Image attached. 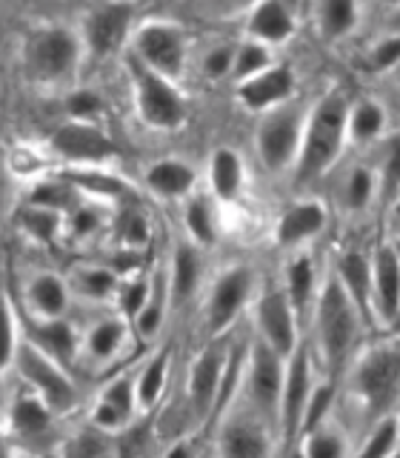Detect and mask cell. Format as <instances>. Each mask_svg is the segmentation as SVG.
Wrapping results in <instances>:
<instances>
[{
	"mask_svg": "<svg viewBox=\"0 0 400 458\" xmlns=\"http://www.w3.org/2000/svg\"><path fill=\"white\" fill-rule=\"evenodd\" d=\"M26 226H29V233L38 238H52V233L57 229V215L52 209L32 207L26 212Z\"/></svg>",
	"mask_w": 400,
	"mask_h": 458,
	"instance_id": "obj_41",
	"label": "cell"
},
{
	"mask_svg": "<svg viewBox=\"0 0 400 458\" xmlns=\"http://www.w3.org/2000/svg\"><path fill=\"white\" fill-rule=\"evenodd\" d=\"M249 393L254 404L263 412H275L280 404V386H283V369H280V355L269 347V344H257L252 350V364H249Z\"/></svg>",
	"mask_w": 400,
	"mask_h": 458,
	"instance_id": "obj_9",
	"label": "cell"
},
{
	"mask_svg": "<svg viewBox=\"0 0 400 458\" xmlns=\"http://www.w3.org/2000/svg\"><path fill=\"white\" fill-rule=\"evenodd\" d=\"M71 181H78L80 186H92L95 192H106V195H114L121 192V183L114 178H100V175H89V172H80V175H71Z\"/></svg>",
	"mask_w": 400,
	"mask_h": 458,
	"instance_id": "obj_48",
	"label": "cell"
},
{
	"mask_svg": "<svg viewBox=\"0 0 400 458\" xmlns=\"http://www.w3.org/2000/svg\"><path fill=\"white\" fill-rule=\"evenodd\" d=\"M400 267H397V255L392 250H380L375 258V267H371V295H375V304L383 315V321H395L397 318V307H400Z\"/></svg>",
	"mask_w": 400,
	"mask_h": 458,
	"instance_id": "obj_16",
	"label": "cell"
},
{
	"mask_svg": "<svg viewBox=\"0 0 400 458\" xmlns=\"http://www.w3.org/2000/svg\"><path fill=\"white\" fill-rule=\"evenodd\" d=\"M269 66V52L263 43H243L240 49H235V57H232V75H238L240 81H246L257 72H263Z\"/></svg>",
	"mask_w": 400,
	"mask_h": 458,
	"instance_id": "obj_31",
	"label": "cell"
},
{
	"mask_svg": "<svg viewBox=\"0 0 400 458\" xmlns=\"http://www.w3.org/2000/svg\"><path fill=\"white\" fill-rule=\"evenodd\" d=\"M209 178H212V190L218 198L232 200L238 198L240 186H243V164L235 149H218L212 155L209 164Z\"/></svg>",
	"mask_w": 400,
	"mask_h": 458,
	"instance_id": "obj_20",
	"label": "cell"
},
{
	"mask_svg": "<svg viewBox=\"0 0 400 458\" xmlns=\"http://www.w3.org/2000/svg\"><path fill=\"white\" fill-rule=\"evenodd\" d=\"M129 23H132V9L123 4H112L97 9L89 21H86V43L100 57L114 55L129 35Z\"/></svg>",
	"mask_w": 400,
	"mask_h": 458,
	"instance_id": "obj_12",
	"label": "cell"
},
{
	"mask_svg": "<svg viewBox=\"0 0 400 458\" xmlns=\"http://www.w3.org/2000/svg\"><path fill=\"white\" fill-rule=\"evenodd\" d=\"M232 57H235V49H229V47H218V49L206 52V57H204L206 78L218 81V78L229 75V72H232Z\"/></svg>",
	"mask_w": 400,
	"mask_h": 458,
	"instance_id": "obj_39",
	"label": "cell"
},
{
	"mask_svg": "<svg viewBox=\"0 0 400 458\" xmlns=\"http://www.w3.org/2000/svg\"><path fill=\"white\" fill-rule=\"evenodd\" d=\"M295 32L292 12L280 0H261L249 18V35L257 43H280Z\"/></svg>",
	"mask_w": 400,
	"mask_h": 458,
	"instance_id": "obj_18",
	"label": "cell"
},
{
	"mask_svg": "<svg viewBox=\"0 0 400 458\" xmlns=\"http://www.w3.org/2000/svg\"><path fill=\"white\" fill-rule=\"evenodd\" d=\"M318 23L329 40L346 38L357 26V0H318Z\"/></svg>",
	"mask_w": 400,
	"mask_h": 458,
	"instance_id": "obj_23",
	"label": "cell"
},
{
	"mask_svg": "<svg viewBox=\"0 0 400 458\" xmlns=\"http://www.w3.org/2000/svg\"><path fill=\"white\" fill-rule=\"evenodd\" d=\"M395 444H397V421L395 419H386L375 433L369 436L363 455L366 458H383V455H392L395 453Z\"/></svg>",
	"mask_w": 400,
	"mask_h": 458,
	"instance_id": "obj_36",
	"label": "cell"
},
{
	"mask_svg": "<svg viewBox=\"0 0 400 458\" xmlns=\"http://www.w3.org/2000/svg\"><path fill=\"white\" fill-rule=\"evenodd\" d=\"M318 335L329 364L338 367L352 352V344L357 338V312L354 301L346 295L340 281H329L323 286L318 304Z\"/></svg>",
	"mask_w": 400,
	"mask_h": 458,
	"instance_id": "obj_2",
	"label": "cell"
},
{
	"mask_svg": "<svg viewBox=\"0 0 400 458\" xmlns=\"http://www.w3.org/2000/svg\"><path fill=\"white\" fill-rule=\"evenodd\" d=\"M386 126V112L383 106L371 104V100H363L354 109H349L346 114V135H352V140H371L383 132Z\"/></svg>",
	"mask_w": 400,
	"mask_h": 458,
	"instance_id": "obj_25",
	"label": "cell"
},
{
	"mask_svg": "<svg viewBox=\"0 0 400 458\" xmlns=\"http://www.w3.org/2000/svg\"><path fill=\"white\" fill-rule=\"evenodd\" d=\"M332 398H335V390L329 384H321L318 390H312L309 398H306V407H304V415H300V427L304 429H314L323 415L329 412V407H332Z\"/></svg>",
	"mask_w": 400,
	"mask_h": 458,
	"instance_id": "obj_35",
	"label": "cell"
},
{
	"mask_svg": "<svg viewBox=\"0 0 400 458\" xmlns=\"http://www.w3.org/2000/svg\"><path fill=\"white\" fill-rule=\"evenodd\" d=\"M12 421H14V429H18V433L38 436L49 427V412L38 398H21L12 410Z\"/></svg>",
	"mask_w": 400,
	"mask_h": 458,
	"instance_id": "obj_28",
	"label": "cell"
},
{
	"mask_svg": "<svg viewBox=\"0 0 400 458\" xmlns=\"http://www.w3.org/2000/svg\"><path fill=\"white\" fill-rule=\"evenodd\" d=\"M52 147L63 157H69V161H78V164L80 161L97 164V161H106V157L114 155V143L100 132V129H95L92 123H83V121L63 123L54 132Z\"/></svg>",
	"mask_w": 400,
	"mask_h": 458,
	"instance_id": "obj_8",
	"label": "cell"
},
{
	"mask_svg": "<svg viewBox=\"0 0 400 458\" xmlns=\"http://www.w3.org/2000/svg\"><path fill=\"white\" fill-rule=\"evenodd\" d=\"M104 401H106L109 407L118 410L121 419H126V415L132 412V407H135V390H132V384H129V381H114L109 386V393H106Z\"/></svg>",
	"mask_w": 400,
	"mask_h": 458,
	"instance_id": "obj_42",
	"label": "cell"
},
{
	"mask_svg": "<svg viewBox=\"0 0 400 458\" xmlns=\"http://www.w3.org/2000/svg\"><path fill=\"white\" fill-rule=\"evenodd\" d=\"M78 64V38L69 29H43L26 49V66L38 81H61Z\"/></svg>",
	"mask_w": 400,
	"mask_h": 458,
	"instance_id": "obj_4",
	"label": "cell"
},
{
	"mask_svg": "<svg viewBox=\"0 0 400 458\" xmlns=\"http://www.w3.org/2000/svg\"><path fill=\"white\" fill-rule=\"evenodd\" d=\"M163 381H166V355H157L154 361L143 369V376L138 381V398L140 404H154L157 395L163 390Z\"/></svg>",
	"mask_w": 400,
	"mask_h": 458,
	"instance_id": "obj_32",
	"label": "cell"
},
{
	"mask_svg": "<svg viewBox=\"0 0 400 458\" xmlns=\"http://www.w3.org/2000/svg\"><path fill=\"white\" fill-rule=\"evenodd\" d=\"M371 192H375V178L369 169H354L346 181V200L352 209H363L369 204Z\"/></svg>",
	"mask_w": 400,
	"mask_h": 458,
	"instance_id": "obj_37",
	"label": "cell"
},
{
	"mask_svg": "<svg viewBox=\"0 0 400 458\" xmlns=\"http://www.w3.org/2000/svg\"><path fill=\"white\" fill-rule=\"evenodd\" d=\"M32 338L38 344V350L57 364H69L71 355H75V335H71L69 324L57 318H52L49 324L32 327Z\"/></svg>",
	"mask_w": 400,
	"mask_h": 458,
	"instance_id": "obj_21",
	"label": "cell"
},
{
	"mask_svg": "<svg viewBox=\"0 0 400 458\" xmlns=\"http://www.w3.org/2000/svg\"><path fill=\"white\" fill-rule=\"evenodd\" d=\"M95 424H97V427H104V429H112V427H121L123 419L118 415V410L109 407L106 401H100V404L95 407Z\"/></svg>",
	"mask_w": 400,
	"mask_h": 458,
	"instance_id": "obj_51",
	"label": "cell"
},
{
	"mask_svg": "<svg viewBox=\"0 0 400 458\" xmlns=\"http://www.w3.org/2000/svg\"><path fill=\"white\" fill-rule=\"evenodd\" d=\"M138 327H140V333L143 335H154L157 333V327H161V307H146L143 304L140 312H138Z\"/></svg>",
	"mask_w": 400,
	"mask_h": 458,
	"instance_id": "obj_50",
	"label": "cell"
},
{
	"mask_svg": "<svg viewBox=\"0 0 400 458\" xmlns=\"http://www.w3.org/2000/svg\"><path fill=\"white\" fill-rule=\"evenodd\" d=\"M135 49H138V61L146 69L157 72V75L178 78L180 72H183L186 43H183L178 29L163 26V23L143 26L140 32H138Z\"/></svg>",
	"mask_w": 400,
	"mask_h": 458,
	"instance_id": "obj_5",
	"label": "cell"
},
{
	"mask_svg": "<svg viewBox=\"0 0 400 458\" xmlns=\"http://www.w3.org/2000/svg\"><path fill=\"white\" fill-rule=\"evenodd\" d=\"M232 4H246V0H232Z\"/></svg>",
	"mask_w": 400,
	"mask_h": 458,
	"instance_id": "obj_53",
	"label": "cell"
},
{
	"mask_svg": "<svg viewBox=\"0 0 400 458\" xmlns=\"http://www.w3.org/2000/svg\"><path fill=\"white\" fill-rule=\"evenodd\" d=\"M346 114L349 100L343 92L323 95L318 106L312 109L309 121L304 123V132H300V147L295 157L300 183L321 178L335 164L343 140H346Z\"/></svg>",
	"mask_w": 400,
	"mask_h": 458,
	"instance_id": "obj_1",
	"label": "cell"
},
{
	"mask_svg": "<svg viewBox=\"0 0 400 458\" xmlns=\"http://www.w3.org/2000/svg\"><path fill=\"white\" fill-rule=\"evenodd\" d=\"M35 207H43V209H57V207H69L71 200V192L66 190L63 183H46L40 186V190L35 192Z\"/></svg>",
	"mask_w": 400,
	"mask_h": 458,
	"instance_id": "obj_44",
	"label": "cell"
},
{
	"mask_svg": "<svg viewBox=\"0 0 400 458\" xmlns=\"http://www.w3.org/2000/svg\"><path fill=\"white\" fill-rule=\"evenodd\" d=\"M223 369H226V361H223V355L218 350H206L195 361L192 376H189V393H192V404L200 412H206L214 404V398H218V386L223 381Z\"/></svg>",
	"mask_w": 400,
	"mask_h": 458,
	"instance_id": "obj_17",
	"label": "cell"
},
{
	"mask_svg": "<svg viewBox=\"0 0 400 458\" xmlns=\"http://www.w3.org/2000/svg\"><path fill=\"white\" fill-rule=\"evenodd\" d=\"M146 183L157 195H166V198H180L192 190L195 183V172L192 166H186L180 161H161L157 166L149 169Z\"/></svg>",
	"mask_w": 400,
	"mask_h": 458,
	"instance_id": "obj_22",
	"label": "cell"
},
{
	"mask_svg": "<svg viewBox=\"0 0 400 458\" xmlns=\"http://www.w3.org/2000/svg\"><path fill=\"white\" fill-rule=\"evenodd\" d=\"M386 4H397V0H386Z\"/></svg>",
	"mask_w": 400,
	"mask_h": 458,
	"instance_id": "obj_54",
	"label": "cell"
},
{
	"mask_svg": "<svg viewBox=\"0 0 400 458\" xmlns=\"http://www.w3.org/2000/svg\"><path fill=\"white\" fill-rule=\"evenodd\" d=\"M397 61H400V40L397 38H386L383 43H378L375 52H371V69H378V72L395 69Z\"/></svg>",
	"mask_w": 400,
	"mask_h": 458,
	"instance_id": "obj_43",
	"label": "cell"
},
{
	"mask_svg": "<svg viewBox=\"0 0 400 458\" xmlns=\"http://www.w3.org/2000/svg\"><path fill=\"white\" fill-rule=\"evenodd\" d=\"M95 226H97V215L95 212H89V209L75 212V233L78 235H89Z\"/></svg>",
	"mask_w": 400,
	"mask_h": 458,
	"instance_id": "obj_52",
	"label": "cell"
},
{
	"mask_svg": "<svg viewBox=\"0 0 400 458\" xmlns=\"http://www.w3.org/2000/svg\"><path fill=\"white\" fill-rule=\"evenodd\" d=\"M121 235H123L126 243H143V241L149 238V233H146V221H143L140 215H126Z\"/></svg>",
	"mask_w": 400,
	"mask_h": 458,
	"instance_id": "obj_49",
	"label": "cell"
},
{
	"mask_svg": "<svg viewBox=\"0 0 400 458\" xmlns=\"http://www.w3.org/2000/svg\"><path fill=\"white\" fill-rule=\"evenodd\" d=\"M175 295L178 301H186L200 284V258L195 250L189 247H180L178 255H175Z\"/></svg>",
	"mask_w": 400,
	"mask_h": 458,
	"instance_id": "obj_27",
	"label": "cell"
},
{
	"mask_svg": "<svg viewBox=\"0 0 400 458\" xmlns=\"http://www.w3.org/2000/svg\"><path fill=\"white\" fill-rule=\"evenodd\" d=\"M186 226H189V233L195 235V241L200 243H212L214 241V221H212V209L204 198L192 200L189 207H186Z\"/></svg>",
	"mask_w": 400,
	"mask_h": 458,
	"instance_id": "obj_34",
	"label": "cell"
},
{
	"mask_svg": "<svg viewBox=\"0 0 400 458\" xmlns=\"http://www.w3.org/2000/svg\"><path fill=\"white\" fill-rule=\"evenodd\" d=\"M295 89V75L289 66H275V69H263L257 75L246 78L240 83V100L254 112H263L283 104L286 98Z\"/></svg>",
	"mask_w": 400,
	"mask_h": 458,
	"instance_id": "obj_13",
	"label": "cell"
},
{
	"mask_svg": "<svg viewBox=\"0 0 400 458\" xmlns=\"http://www.w3.org/2000/svg\"><path fill=\"white\" fill-rule=\"evenodd\" d=\"M14 355V327H12V312L6 307V298L0 295V372L12 361Z\"/></svg>",
	"mask_w": 400,
	"mask_h": 458,
	"instance_id": "obj_38",
	"label": "cell"
},
{
	"mask_svg": "<svg viewBox=\"0 0 400 458\" xmlns=\"http://www.w3.org/2000/svg\"><path fill=\"white\" fill-rule=\"evenodd\" d=\"M135 98L140 118L154 129H178L186 121V104L169 78L135 64Z\"/></svg>",
	"mask_w": 400,
	"mask_h": 458,
	"instance_id": "obj_3",
	"label": "cell"
},
{
	"mask_svg": "<svg viewBox=\"0 0 400 458\" xmlns=\"http://www.w3.org/2000/svg\"><path fill=\"white\" fill-rule=\"evenodd\" d=\"M18 364L23 369V376L32 381L54 407H66L71 401V384L61 376V369L54 367L52 358H46L40 350L23 347L18 355Z\"/></svg>",
	"mask_w": 400,
	"mask_h": 458,
	"instance_id": "obj_15",
	"label": "cell"
},
{
	"mask_svg": "<svg viewBox=\"0 0 400 458\" xmlns=\"http://www.w3.org/2000/svg\"><path fill=\"white\" fill-rule=\"evenodd\" d=\"M66 109H69V114H75L78 121H83V118H92V114H97L100 109H104V100H100L95 92L83 89V92H75L66 100Z\"/></svg>",
	"mask_w": 400,
	"mask_h": 458,
	"instance_id": "obj_40",
	"label": "cell"
},
{
	"mask_svg": "<svg viewBox=\"0 0 400 458\" xmlns=\"http://www.w3.org/2000/svg\"><path fill=\"white\" fill-rule=\"evenodd\" d=\"M146 284L143 281H138V284H129L126 290H123V295H121V307H123V312L126 315H138L140 312V307L146 304Z\"/></svg>",
	"mask_w": 400,
	"mask_h": 458,
	"instance_id": "obj_47",
	"label": "cell"
},
{
	"mask_svg": "<svg viewBox=\"0 0 400 458\" xmlns=\"http://www.w3.org/2000/svg\"><path fill=\"white\" fill-rule=\"evenodd\" d=\"M29 295H32V304L46 315V318H57V315L66 310V286L54 276H40L32 284Z\"/></svg>",
	"mask_w": 400,
	"mask_h": 458,
	"instance_id": "obj_26",
	"label": "cell"
},
{
	"mask_svg": "<svg viewBox=\"0 0 400 458\" xmlns=\"http://www.w3.org/2000/svg\"><path fill=\"white\" fill-rule=\"evenodd\" d=\"M326 224V209L314 200H306V204H297L289 212L283 215L278 224V243L283 247H295V243L306 241L312 235H318Z\"/></svg>",
	"mask_w": 400,
	"mask_h": 458,
	"instance_id": "obj_19",
	"label": "cell"
},
{
	"mask_svg": "<svg viewBox=\"0 0 400 458\" xmlns=\"http://www.w3.org/2000/svg\"><path fill=\"white\" fill-rule=\"evenodd\" d=\"M4 450H6V447H4V444H0V453H4Z\"/></svg>",
	"mask_w": 400,
	"mask_h": 458,
	"instance_id": "obj_55",
	"label": "cell"
},
{
	"mask_svg": "<svg viewBox=\"0 0 400 458\" xmlns=\"http://www.w3.org/2000/svg\"><path fill=\"white\" fill-rule=\"evenodd\" d=\"M312 393V378H309V358L304 350H297L292 364H289V376L286 384L280 386V419H283V433L295 436L300 427V415H304L306 398Z\"/></svg>",
	"mask_w": 400,
	"mask_h": 458,
	"instance_id": "obj_14",
	"label": "cell"
},
{
	"mask_svg": "<svg viewBox=\"0 0 400 458\" xmlns=\"http://www.w3.org/2000/svg\"><path fill=\"white\" fill-rule=\"evenodd\" d=\"M300 132H304V118L297 112H278L269 114L263 126L257 129V155L271 169L280 172L297 157Z\"/></svg>",
	"mask_w": 400,
	"mask_h": 458,
	"instance_id": "obj_6",
	"label": "cell"
},
{
	"mask_svg": "<svg viewBox=\"0 0 400 458\" xmlns=\"http://www.w3.org/2000/svg\"><path fill=\"white\" fill-rule=\"evenodd\" d=\"M306 453L312 458H338V455H343V444L338 436H314L306 444Z\"/></svg>",
	"mask_w": 400,
	"mask_h": 458,
	"instance_id": "obj_46",
	"label": "cell"
},
{
	"mask_svg": "<svg viewBox=\"0 0 400 458\" xmlns=\"http://www.w3.org/2000/svg\"><path fill=\"white\" fill-rule=\"evenodd\" d=\"M257 324H261L263 335H266V344L271 350H275L280 358L289 355L295 350V341H297V333H295V315H292V304L289 298L283 293L271 290L263 301L261 307H257Z\"/></svg>",
	"mask_w": 400,
	"mask_h": 458,
	"instance_id": "obj_11",
	"label": "cell"
},
{
	"mask_svg": "<svg viewBox=\"0 0 400 458\" xmlns=\"http://www.w3.org/2000/svg\"><path fill=\"white\" fill-rule=\"evenodd\" d=\"M121 344H123V324H118V321L97 324L89 335V350L97 358H109L112 352H118Z\"/></svg>",
	"mask_w": 400,
	"mask_h": 458,
	"instance_id": "obj_33",
	"label": "cell"
},
{
	"mask_svg": "<svg viewBox=\"0 0 400 458\" xmlns=\"http://www.w3.org/2000/svg\"><path fill=\"white\" fill-rule=\"evenodd\" d=\"M223 453L232 458H257L266 453V441L249 427H232L223 438Z\"/></svg>",
	"mask_w": 400,
	"mask_h": 458,
	"instance_id": "obj_30",
	"label": "cell"
},
{
	"mask_svg": "<svg viewBox=\"0 0 400 458\" xmlns=\"http://www.w3.org/2000/svg\"><path fill=\"white\" fill-rule=\"evenodd\" d=\"M340 286L354 304H366L371 295V267L361 252H346L340 261Z\"/></svg>",
	"mask_w": 400,
	"mask_h": 458,
	"instance_id": "obj_24",
	"label": "cell"
},
{
	"mask_svg": "<svg viewBox=\"0 0 400 458\" xmlns=\"http://www.w3.org/2000/svg\"><path fill=\"white\" fill-rule=\"evenodd\" d=\"M400 381V355L395 350L371 352L357 369V390L375 410L389 407L397 395Z\"/></svg>",
	"mask_w": 400,
	"mask_h": 458,
	"instance_id": "obj_7",
	"label": "cell"
},
{
	"mask_svg": "<svg viewBox=\"0 0 400 458\" xmlns=\"http://www.w3.org/2000/svg\"><path fill=\"white\" fill-rule=\"evenodd\" d=\"M114 290V276L106 269H92L83 272V293H89L95 298H104Z\"/></svg>",
	"mask_w": 400,
	"mask_h": 458,
	"instance_id": "obj_45",
	"label": "cell"
},
{
	"mask_svg": "<svg viewBox=\"0 0 400 458\" xmlns=\"http://www.w3.org/2000/svg\"><path fill=\"white\" fill-rule=\"evenodd\" d=\"M312 290H314V267L309 258H297L289 267V304L297 312H304L312 298Z\"/></svg>",
	"mask_w": 400,
	"mask_h": 458,
	"instance_id": "obj_29",
	"label": "cell"
},
{
	"mask_svg": "<svg viewBox=\"0 0 400 458\" xmlns=\"http://www.w3.org/2000/svg\"><path fill=\"white\" fill-rule=\"evenodd\" d=\"M252 290V276L249 269H229L226 276L214 284L212 290V301H209V327L212 333H221L229 324L235 321V315L240 312V307L246 304Z\"/></svg>",
	"mask_w": 400,
	"mask_h": 458,
	"instance_id": "obj_10",
	"label": "cell"
}]
</instances>
